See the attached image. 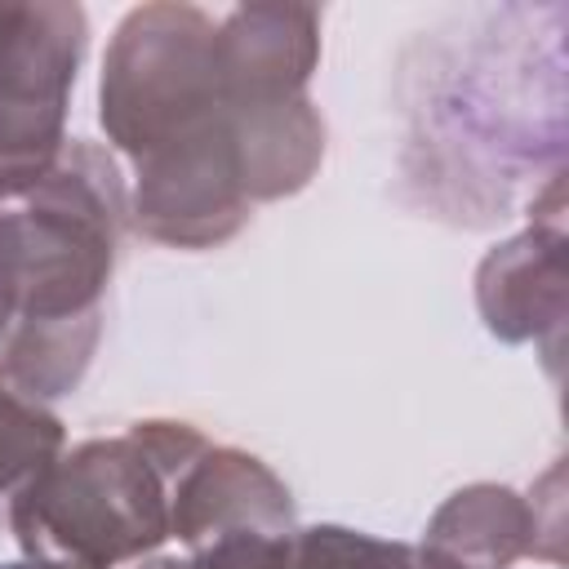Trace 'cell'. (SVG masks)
<instances>
[{"mask_svg": "<svg viewBox=\"0 0 569 569\" xmlns=\"http://www.w3.org/2000/svg\"><path fill=\"white\" fill-rule=\"evenodd\" d=\"M209 440L191 422L147 418L62 449L9 507L22 556L40 569H120L169 538V489Z\"/></svg>", "mask_w": 569, "mask_h": 569, "instance_id": "obj_1", "label": "cell"}, {"mask_svg": "<svg viewBox=\"0 0 569 569\" xmlns=\"http://www.w3.org/2000/svg\"><path fill=\"white\" fill-rule=\"evenodd\" d=\"M124 222L129 187L116 160L84 138H71L36 182L0 191V307L9 320H102Z\"/></svg>", "mask_w": 569, "mask_h": 569, "instance_id": "obj_2", "label": "cell"}, {"mask_svg": "<svg viewBox=\"0 0 569 569\" xmlns=\"http://www.w3.org/2000/svg\"><path fill=\"white\" fill-rule=\"evenodd\" d=\"M227 116L218 18L196 4H138L120 18L98 76V124L133 160Z\"/></svg>", "mask_w": 569, "mask_h": 569, "instance_id": "obj_3", "label": "cell"}, {"mask_svg": "<svg viewBox=\"0 0 569 569\" xmlns=\"http://www.w3.org/2000/svg\"><path fill=\"white\" fill-rule=\"evenodd\" d=\"M89 18L67 0L18 4L0 36V191L27 187L67 151V111Z\"/></svg>", "mask_w": 569, "mask_h": 569, "instance_id": "obj_4", "label": "cell"}, {"mask_svg": "<svg viewBox=\"0 0 569 569\" xmlns=\"http://www.w3.org/2000/svg\"><path fill=\"white\" fill-rule=\"evenodd\" d=\"M253 204L240 182L231 120L133 160L129 222L164 249H218L244 231Z\"/></svg>", "mask_w": 569, "mask_h": 569, "instance_id": "obj_5", "label": "cell"}, {"mask_svg": "<svg viewBox=\"0 0 569 569\" xmlns=\"http://www.w3.org/2000/svg\"><path fill=\"white\" fill-rule=\"evenodd\" d=\"M565 222L560 200L538 213L529 231L489 249L476 267V311L498 342H547L565 333Z\"/></svg>", "mask_w": 569, "mask_h": 569, "instance_id": "obj_6", "label": "cell"}, {"mask_svg": "<svg viewBox=\"0 0 569 569\" xmlns=\"http://www.w3.org/2000/svg\"><path fill=\"white\" fill-rule=\"evenodd\" d=\"M293 493L253 453L204 445L169 489V538L204 547L227 533H289Z\"/></svg>", "mask_w": 569, "mask_h": 569, "instance_id": "obj_7", "label": "cell"}, {"mask_svg": "<svg viewBox=\"0 0 569 569\" xmlns=\"http://www.w3.org/2000/svg\"><path fill=\"white\" fill-rule=\"evenodd\" d=\"M320 67V9L236 4L218 18V71L227 102L307 93Z\"/></svg>", "mask_w": 569, "mask_h": 569, "instance_id": "obj_8", "label": "cell"}, {"mask_svg": "<svg viewBox=\"0 0 569 569\" xmlns=\"http://www.w3.org/2000/svg\"><path fill=\"white\" fill-rule=\"evenodd\" d=\"M542 538L538 502L511 485L476 480L453 489L422 529L427 569H511L533 556Z\"/></svg>", "mask_w": 569, "mask_h": 569, "instance_id": "obj_9", "label": "cell"}, {"mask_svg": "<svg viewBox=\"0 0 569 569\" xmlns=\"http://www.w3.org/2000/svg\"><path fill=\"white\" fill-rule=\"evenodd\" d=\"M67 449L62 418L18 391L0 369V511L9 516L13 498Z\"/></svg>", "mask_w": 569, "mask_h": 569, "instance_id": "obj_10", "label": "cell"}, {"mask_svg": "<svg viewBox=\"0 0 569 569\" xmlns=\"http://www.w3.org/2000/svg\"><path fill=\"white\" fill-rule=\"evenodd\" d=\"M284 556L289 569H427L418 547L347 525H293L284 538Z\"/></svg>", "mask_w": 569, "mask_h": 569, "instance_id": "obj_11", "label": "cell"}, {"mask_svg": "<svg viewBox=\"0 0 569 569\" xmlns=\"http://www.w3.org/2000/svg\"><path fill=\"white\" fill-rule=\"evenodd\" d=\"M289 533H227L187 556L191 569H289Z\"/></svg>", "mask_w": 569, "mask_h": 569, "instance_id": "obj_12", "label": "cell"}, {"mask_svg": "<svg viewBox=\"0 0 569 569\" xmlns=\"http://www.w3.org/2000/svg\"><path fill=\"white\" fill-rule=\"evenodd\" d=\"M133 569H191V565L178 560V556H147V560H138Z\"/></svg>", "mask_w": 569, "mask_h": 569, "instance_id": "obj_13", "label": "cell"}, {"mask_svg": "<svg viewBox=\"0 0 569 569\" xmlns=\"http://www.w3.org/2000/svg\"><path fill=\"white\" fill-rule=\"evenodd\" d=\"M13 9H18V4H4V0H0V36H4V27L13 22Z\"/></svg>", "mask_w": 569, "mask_h": 569, "instance_id": "obj_14", "label": "cell"}, {"mask_svg": "<svg viewBox=\"0 0 569 569\" xmlns=\"http://www.w3.org/2000/svg\"><path fill=\"white\" fill-rule=\"evenodd\" d=\"M9 325H13V320H9V311L0 307V347H4V338H9Z\"/></svg>", "mask_w": 569, "mask_h": 569, "instance_id": "obj_15", "label": "cell"}, {"mask_svg": "<svg viewBox=\"0 0 569 569\" xmlns=\"http://www.w3.org/2000/svg\"><path fill=\"white\" fill-rule=\"evenodd\" d=\"M0 569H40V565H31V560H18V565H0Z\"/></svg>", "mask_w": 569, "mask_h": 569, "instance_id": "obj_16", "label": "cell"}]
</instances>
